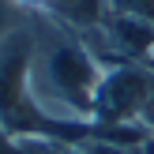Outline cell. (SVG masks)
Instances as JSON below:
<instances>
[{
    "label": "cell",
    "instance_id": "5",
    "mask_svg": "<svg viewBox=\"0 0 154 154\" xmlns=\"http://www.w3.org/2000/svg\"><path fill=\"white\" fill-rule=\"evenodd\" d=\"M23 19H26V11H23L15 0H0V42H4V38L11 34Z\"/></svg>",
    "mask_w": 154,
    "mask_h": 154
},
{
    "label": "cell",
    "instance_id": "3",
    "mask_svg": "<svg viewBox=\"0 0 154 154\" xmlns=\"http://www.w3.org/2000/svg\"><path fill=\"white\" fill-rule=\"evenodd\" d=\"M45 15H53L60 26L75 30V34H94L105 26L113 8L109 0H45Z\"/></svg>",
    "mask_w": 154,
    "mask_h": 154
},
{
    "label": "cell",
    "instance_id": "7",
    "mask_svg": "<svg viewBox=\"0 0 154 154\" xmlns=\"http://www.w3.org/2000/svg\"><path fill=\"white\" fill-rule=\"evenodd\" d=\"M143 128H147V132L154 135V102H150V109H147V113H143Z\"/></svg>",
    "mask_w": 154,
    "mask_h": 154
},
{
    "label": "cell",
    "instance_id": "9",
    "mask_svg": "<svg viewBox=\"0 0 154 154\" xmlns=\"http://www.w3.org/2000/svg\"><path fill=\"white\" fill-rule=\"evenodd\" d=\"M64 154H83V147H75V143H72V147H68Z\"/></svg>",
    "mask_w": 154,
    "mask_h": 154
},
{
    "label": "cell",
    "instance_id": "8",
    "mask_svg": "<svg viewBox=\"0 0 154 154\" xmlns=\"http://www.w3.org/2000/svg\"><path fill=\"white\" fill-rule=\"evenodd\" d=\"M143 154H154V135H147V139H143Z\"/></svg>",
    "mask_w": 154,
    "mask_h": 154
},
{
    "label": "cell",
    "instance_id": "4",
    "mask_svg": "<svg viewBox=\"0 0 154 154\" xmlns=\"http://www.w3.org/2000/svg\"><path fill=\"white\" fill-rule=\"evenodd\" d=\"M109 8L117 15H132V19L154 23V0H109Z\"/></svg>",
    "mask_w": 154,
    "mask_h": 154
},
{
    "label": "cell",
    "instance_id": "1",
    "mask_svg": "<svg viewBox=\"0 0 154 154\" xmlns=\"http://www.w3.org/2000/svg\"><path fill=\"white\" fill-rule=\"evenodd\" d=\"M34 57H30V98L45 120L60 128L94 124V94L105 64L94 57L87 38L60 26L53 15L30 11Z\"/></svg>",
    "mask_w": 154,
    "mask_h": 154
},
{
    "label": "cell",
    "instance_id": "2",
    "mask_svg": "<svg viewBox=\"0 0 154 154\" xmlns=\"http://www.w3.org/2000/svg\"><path fill=\"white\" fill-rule=\"evenodd\" d=\"M154 102V68L109 64L94 94V124H143Z\"/></svg>",
    "mask_w": 154,
    "mask_h": 154
},
{
    "label": "cell",
    "instance_id": "6",
    "mask_svg": "<svg viewBox=\"0 0 154 154\" xmlns=\"http://www.w3.org/2000/svg\"><path fill=\"white\" fill-rule=\"evenodd\" d=\"M19 150H23V135H11L0 124V154H19Z\"/></svg>",
    "mask_w": 154,
    "mask_h": 154
}]
</instances>
